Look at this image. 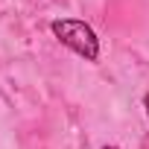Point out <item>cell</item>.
Returning a JSON list of instances; mask_svg holds the SVG:
<instances>
[{
  "label": "cell",
  "mask_w": 149,
  "mask_h": 149,
  "mask_svg": "<svg viewBox=\"0 0 149 149\" xmlns=\"http://www.w3.org/2000/svg\"><path fill=\"white\" fill-rule=\"evenodd\" d=\"M105 149H117V146H105Z\"/></svg>",
  "instance_id": "3"
},
{
  "label": "cell",
  "mask_w": 149,
  "mask_h": 149,
  "mask_svg": "<svg viewBox=\"0 0 149 149\" xmlns=\"http://www.w3.org/2000/svg\"><path fill=\"white\" fill-rule=\"evenodd\" d=\"M143 102H146V114H149V94H146V100H143Z\"/></svg>",
  "instance_id": "2"
},
{
  "label": "cell",
  "mask_w": 149,
  "mask_h": 149,
  "mask_svg": "<svg viewBox=\"0 0 149 149\" xmlns=\"http://www.w3.org/2000/svg\"><path fill=\"white\" fill-rule=\"evenodd\" d=\"M53 35L70 47L73 53H79L82 58L88 61H97L100 58V38L97 32L85 24V21H76V18H61V21H53Z\"/></svg>",
  "instance_id": "1"
}]
</instances>
